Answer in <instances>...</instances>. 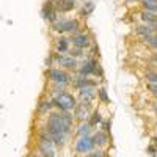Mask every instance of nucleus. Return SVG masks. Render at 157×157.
Here are the masks:
<instances>
[{
	"mask_svg": "<svg viewBox=\"0 0 157 157\" xmlns=\"http://www.w3.org/2000/svg\"><path fill=\"white\" fill-rule=\"evenodd\" d=\"M72 126V116L66 112L63 113H50L47 120V134L52 138L54 145L63 146L66 137L69 135V130Z\"/></svg>",
	"mask_w": 157,
	"mask_h": 157,
	"instance_id": "nucleus-1",
	"label": "nucleus"
},
{
	"mask_svg": "<svg viewBox=\"0 0 157 157\" xmlns=\"http://www.w3.org/2000/svg\"><path fill=\"white\" fill-rule=\"evenodd\" d=\"M54 105L57 109H60L61 112H69V110L77 107V102H75V98L72 94H69V93H60L54 99Z\"/></svg>",
	"mask_w": 157,
	"mask_h": 157,
	"instance_id": "nucleus-2",
	"label": "nucleus"
},
{
	"mask_svg": "<svg viewBox=\"0 0 157 157\" xmlns=\"http://www.w3.org/2000/svg\"><path fill=\"white\" fill-rule=\"evenodd\" d=\"M94 146H96V143H94V140L91 138L90 135L80 137L78 141H75V151L78 154H88V152H91L94 149Z\"/></svg>",
	"mask_w": 157,
	"mask_h": 157,
	"instance_id": "nucleus-3",
	"label": "nucleus"
},
{
	"mask_svg": "<svg viewBox=\"0 0 157 157\" xmlns=\"http://www.w3.org/2000/svg\"><path fill=\"white\" fill-rule=\"evenodd\" d=\"M78 29V21L77 19H72V21H57L54 22V30L58 32V33H63V32H75Z\"/></svg>",
	"mask_w": 157,
	"mask_h": 157,
	"instance_id": "nucleus-4",
	"label": "nucleus"
},
{
	"mask_svg": "<svg viewBox=\"0 0 157 157\" xmlns=\"http://www.w3.org/2000/svg\"><path fill=\"white\" fill-rule=\"evenodd\" d=\"M90 110H91V104H90V102H82V104H78V105L74 109V116H75V120L85 123V120L90 116Z\"/></svg>",
	"mask_w": 157,
	"mask_h": 157,
	"instance_id": "nucleus-5",
	"label": "nucleus"
},
{
	"mask_svg": "<svg viewBox=\"0 0 157 157\" xmlns=\"http://www.w3.org/2000/svg\"><path fill=\"white\" fill-rule=\"evenodd\" d=\"M49 78H50L52 82L63 83V85H68L71 82V77L66 72L60 71V69H49Z\"/></svg>",
	"mask_w": 157,
	"mask_h": 157,
	"instance_id": "nucleus-6",
	"label": "nucleus"
},
{
	"mask_svg": "<svg viewBox=\"0 0 157 157\" xmlns=\"http://www.w3.org/2000/svg\"><path fill=\"white\" fill-rule=\"evenodd\" d=\"M94 96H96V88H94L93 82H90L88 85L80 88V98H82L83 102H91L94 99Z\"/></svg>",
	"mask_w": 157,
	"mask_h": 157,
	"instance_id": "nucleus-7",
	"label": "nucleus"
},
{
	"mask_svg": "<svg viewBox=\"0 0 157 157\" xmlns=\"http://www.w3.org/2000/svg\"><path fill=\"white\" fill-rule=\"evenodd\" d=\"M43 17L47 19V21H52V22L57 21V10H55L54 2H46L44 3V6H43Z\"/></svg>",
	"mask_w": 157,
	"mask_h": 157,
	"instance_id": "nucleus-8",
	"label": "nucleus"
},
{
	"mask_svg": "<svg viewBox=\"0 0 157 157\" xmlns=\"http://www.w3.org/2000/svg\"><path fill=\"white\" fill-rule=\"evenodd\" d=\"M72 44H74V47L85 49L91 44V41H90V36L86 33H77V35L72 36Z\"/></svg>",
	"mask_w": 157,
	"mask_h": 157,
	"instance_id": "nucleus-9",
	"label": "nucleus"
},
{
	"mask_svg": "<svg viewBox=\"0 0 157 157\" xmlns=\"http://www.w3.org/2000/svg\"><path fill=\"white\" fill-rule=\"evenodd\" d=\"M55 60L57 63L60 64V66H64V68H68V69H74L77 66V60L74 57H63V55H55Z\"/></svg>",
	"mask_w": 157,
	"mask_h": 157,
	"instance_id": "nucleus-10",
	"label": "nucleus"
},
{
	"mask_svg": "<svg viewBox=\"0 0 157 157\" xmlns=\"http://www.w3.org/2000/svg\"><path fill=\"white\" fill-rule=\"evenodd\" d=\"M96 66H98V61H96V60H88V61H85V64H83L82 69H80V75L86 77V75H90V74H94L96 69H98Z\"/></svg>",
	"mask_w": 157,
	"mask_h": 157,
	"instance_id": "nucleus-11",
	"label": "nucleus"
},
{
	"mask_svg": "<svg viewBox=\"0 0 157 157\" xmlns=\"http://www.w3.org/2000/svg\"><path fill=\"white\" fill-rule=\"evenodd\" d=\"M154 32H155V30H154V27H152V25H149V24H148V25H140V27H137V33H138V35H141L145 39H146V38H149V36H152V35H154Z\"/></svg>",
	"mask_w": 157,
	"mask_h": 157,
	"instance_id": "nucleus-12",
	"label": "nucleus"
},
{
	"mask_svg": "<svg viewBox=\"0 0 157 157\" xmlns=\"http://www.w3.org/2000/svg\"><path fill=\"white\" fill-rule=\"evenodd\" d=\"M55 49L58 54H63V52H69V41L66 38H58L55 43Z\"/></svg>",
	"mask_w": 157,
	"mask_h": 157,
	"instance_id": "nucleus-13",
	"label": "nucleus"
},
{
	"mask_svg": "<svg viewBox=\"0 0 157 157\" xmlns=\"http://www.w3.org/2000/svg\"><path fill=\"white\" fill-rule=\"evenodd\" d=\"M72 8H74V0H58V3H57V10L63 13H68Z\"/></svg>",
	"mask_w": 157,
	"mask_h": 157,
	"instance_id": "nucleus-14",
	"label": "nucleus"
},
{
	"mask_svg": "<svg viewBox=\"0 0 157 157\" xmlns=\"http://www.w3.org/2000/svg\"><path fill=\"white\" fill-rule=\"evenodd\" d=\"M93 140H94V143H96V146H105L107 141H109L107 132H98V134H94Z\"/></svg>",
	"mask_w": 157,
	"mask_h": 157,
	"instance_id": "nucleus-15",
	"label": "nucleus"
},
{
	"mask_svg": "<svg viewBox=\"0 0 157 157\" xmlns=\"http://www.w3.org/2000/svg\"><path fill=\"white\" fill-rule=\"evenodd\" d=\"M141 19L154 27L155 22H157V14H155V13H151V11H146V10H145V11L141 13Z\"/></svg>",
	"mask_w": 157,
	"mask_h": 157,
	"instance_id": "nucleus-16",
	"label": "nucleus"
},
{
	"mask_svg": "<svg viewBox=\"0 0 157 157\" xmlns=\"http://www.w3.org/2000/svg\"><path fill=\"white\" fill-rule=\"evenodd\" d=\"M91 130V124L90 123H82V126L77 129V135L78 137H86Z\"/></svg>",
	"mask_w": 157,
	"mask_h": 157,
	"instance_id": "nucleus-17",
	"label": "nucleus"
},
{
	"mask_svg": "<svg viewBox=\"0 0 157 157\" xmlns=\"http://www.w3.org/2000/svg\"><path fill=\"white\" fill-rule=\"evenodd\" d=\"M52 104H54V102H50V101H41V102H39V105H38V112L39 113H47L52 109Z\"/></svg>",
	"mask_w": 157,
	"mask_h": 157,
	"instance_id": "nucleus-18",
	"label": "nucleus"
},
{
	"mask_svg": "<svg viewBox=\"0 0 157 157\" xmlns=\"http://www.w3.org/2000/svg\"><path fill=\"white\" fill-rule=\"evenodd\" d=\"M93 10H94V3L93 2H86L85 5H83V8H82V11H80V16H88V14H91L93 13Z\"/></svg>",
	"mask_w": 157,
	"mask_h": 157,
	"instance_id": "nucleus-19",
	"label": "nucleus"
},
{
	"mask_svg": "<svg viewBox=\"0 0 157 157\" xmlns=\"http://www.w3.org/2000/svg\"><path fill=\"white\" fill-rule=\"evenodd\" d=\"M99 123H102V116H101V113H99V112H93V115H91V118H90V124H91V127H93V126H98Z\"/></svg>",
	"mask_w": 157,
	"mask_h": 157,
	"instance_id": "nucleus-20",
	"label": "nucleus"
},
{
	"mask_svg": "<svg viewBox=\"0 0 157 157\" xmlns=\"http://www.w3.org/2000/svg\"><path fill=\"white\" fill-rule=\"evenodd\" d=\"M88 83H90V80H86L83 75H82V77H77L75 80H74V86L78 88V90H80L82 86H85V85H88Z\"/></svg>",
	"mask_w": 157,
	"mask_h": 157,
	"instance_id": "nucleus-21",
	"label": "nucleus"
},
{
	"mask_svg": "<svg viewBox=\"0 0 157 157\" xmlns=\"http://www.w3.org/2000/svg\"><path fill=\"white\" fill-rule=\"evenodd\" d=\"M143 6H145L146 11H151V13H155L157 14V2H145Z\"/></svg>",
	"mask_w": 157,
	"mask_h": 157,
	"instance_id": "nucleus-22",
	"label": "nucleus"
},
{
	"mask_svg": "<svg viewBox=\"0 0 157 157\" xmlns=\"http://www.w3.org/2000/svg\"><path fill=\"white\" fill-rule=\"evenodd\" d=\"M98 96H99V99H101L102 102H105V104L110 102V99H109V96H107V91L104 90V88H99V90H98Z\"/></svg>",
	"mask_w": 157,
	"mask_h": 157,
	"instance_id": "nucleus-23",
	"label": "nucleus"
},
{
	"mask_svg": "<svg viewBox=\"0 0 157 157\" xmlns=\"http://www.w3.org/2000/svg\"><path fill=\"white\" fill-rule=\"evenodd\" d=\"M146 78L149 83H157V72H152V71L146 72Z\"/></svg>",
	"mask_w": 157,
	"mask_h": 157,
	"instance_id": "nucleus-24",
	"label": "nucleus"
},
{
	"mask_svg": "<svg viewBox=\"0 0 157 157\" xmlns=\"http://www.w3.org/2000/svg\"><path fill=\"white\" fill-rule=\"evenodd\" d=\"M82 50L83 49H78V47H75V49H71L69 50V54H71V57H82Z\"/></svg>",
	"mask_w": 157,
	"mask_h": 157,
	"instance_id": "nucleus-25",
	"label": "nucleus"
},
{
	"mask_svg": "<svg viewBox=\"0 0 157 157\" xmlns=\"http://www.w3.org/2000/svg\"><path fill=\"white\" fill-rule=\"evenodd\" d=\"M148 90L151 91L152 94L157 96V83H149V82H148Z\"/></svg>",
	"mask_w": 157,
	"mask_h": 157,
	"instance_id": "nucleus-26",
	"label": "nucleus"
},
{
	"mask_svg": "<svg viewBox=\"0 0 157 157\" xmlns=\"http://www.w3.org/2000/svg\"><path fill=\"white\" fill-rule=\"evenodd\" d=\"M90 157H105V154H104V151H93Z\"/></svg>",
	"mask_w": 157,
	"mask_h": 157,
	"instance_id": "nucleus-27",
	"label": "nucleus"
},
{
	"mask_svg": "<svg viewBox=\"0 0 157 157\" xmlns=\"http://www.w3.org/2000/svg\"><path fill=\"white\" fill-rule=\"evenodd\" d=\"M104 132H110V121L107 120V121H104Z\"/></svg>",
	"mask_w": 157,
	"mask_h": 157,
	"instance_id": "nucleus-28",
	"label": "nucleus"
},
{
	"mask_svg": "<svg viewBox=\"0 0 157 157\" xmlns=\"http://www.w3.org/2000/svg\"><path fill=\"white\" fill-rule=\"evenodd\" d=\"M148 151H149V152H152V154H154V152H155V148H154V146H149V148H148Z\"/></svg>",
	"mask_w": 157,
	"mask_h": 157,
	"instance_id": "nucleus-29",
	"label": "nucleus"
},
{
	"mask_svg": "<svg viewBox=\"0 0 157 157\" xmlns=\"http://www.w3.org/2000/svg\"><path fill=\"white\" fill-rule=\"evenodd\" d=\"M152 60H154V61L157 63V54H154V55H152Z\"/></svg>",
	"mask_w": 157,
	"mask_h": 157,
	"instance_id": "nucleus-30",
	"label": "nucleus"
},
{
	"mask_svg": "<svg viewBox=\"0 0 157 157\" xmlns=\"http://www.w3.org/2000/svg\"><path fill=\"white\" fill-rule=\"evenodd\" d=\"M154 112L157 113V104H154Z\"/></svg>",
	"mask_w": 157,
	"mask_h": 157,
	"instance_id": "nucleus-31",
	"label": "nucleus"
},
{
	"mask_svg": "<svg viewBox=\"0 0 157 157\" xmlns=\"http://www.w3.org/2000/svg\"><path fill=\"white\" fill-rule=\"evenodd\" d=\"M145 2H157V0H145Z\"/></svg>",
	"mask_w": 157,
	"mask_h": 157,
	"instance_id": "nucleus-32",
	"label": "nucleus"
},
{
	"mask_svg": "<svg viewBox=\"0 0 157 157\" xmlns=\"http://www.w3.org/2000/svg\"><path fill=\"white\" fill-rule=\"evenodd\" d=\"M127 2H137V0H127Z\"/></svg>",
	"mask_w": 157,
	"mask_h": 157,
	"instance_id": "nucleus-33",
	"label": "nucleus"
},
{
	"mask_svg": "<svg viewBox=\"0 0 157 157\" xmlns=\"http://www.w3.org/2000/svg\"><path fill=\"white\" fill-rule=\"evenodd\" d=\"M154 143H155V145H157V138H154Z\"/></svg>",
	"mask_w": 157,
	"mask_h": 157,
	"instance_id": "nucleus-34",
	"label": "nucleus"
},
{
	"mask_svg": "<svg viewBox=\"0 0 157 157\" xmlns=\"http://www.w3.org/2000/svg\"><path fill=\"white\" fill-rule=\"evenodd\" d=\"M154 30H155V32H157V27H154Z\"/></svg>",
	"mask_w": 157,
	"mask_h": 157,
	"instance_id": "nucleus-35",
	"label": "nucleus"
},
{
	"mask_svg": "<svg viewBox=\"0 0 157 157\" xmlns=\"http://www.w3.org/2000/svg\"><path fill=\"white\" fill-rule=\"evenodd\" d=\"M154 27H157V22H155V25H154Z\"/></svg>",
	"mask_w": 157,
	"mask_h": 157,
	"instance_id": "nucleus-36",
	"label": "nucleus"
}]
</instances>
